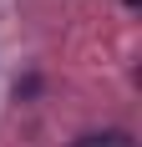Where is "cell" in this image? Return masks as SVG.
<instances>
[{
  "instance_id": "obj_1",
  "label": "cell",
  "mask_w": 142,
  "mask_h": 147,
  "mask_svg": "<svg viewBox=\"0 0 142 147\" xmlns=\"http://www.w3.org/2000/svg\"><path fill=\"white\" fill-rule=\"evenodd\" d=\"M76 147H127V132H86L76 137Z\"/></svg>"
},
{
  "instance_id": "obj_2",
  "label": "cell",
  "mask_w": 142,
  "mask_h": 147,
  "mask_svg": "<svg viewBox=\"0 0 142 147\" xmlns=\"http://www.w3.org/2000/svg\"><path fill=\"white\" fill-rule=\"evenodd\" d=\"M127 5H137V0H127Z\"/></svg>"
}]
</instances>
